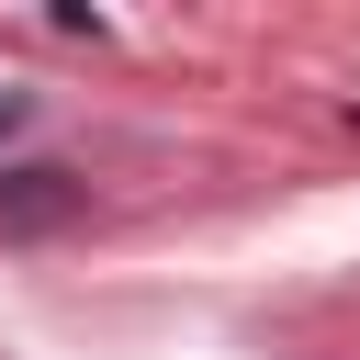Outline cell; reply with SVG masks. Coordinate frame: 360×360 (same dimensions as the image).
I'll use <instances>...</instances> for the list:
<instances>
[{
    "mask_svg": "<svg viewBox=\"0 0 360 360\" xmlns=\"http://www.w3.org/2000/svg\"><path fill=\"white\" fill-rule=\"evenodd\" d=\"M79 214H90V180H79V169H56V158L0 169V236H56V225H79Z\"/></svg>",
    "mask_w": 360,
    "mask_h": 360,
    "instance_id": "6da1fadb",
    "label": "cell"
},
{
    "mask_svg": "<svg viewBox=\"0 0 360 360\" xmlns=\"http://www.w3.org/2000/svg\"><path fill=\"white\" fill-rule=\"evenodd\" d=\"M22 112H34V101H22V90H0V135H11V124H22Z\"/></svg>",
    "mask_w": 360,
    "mask_h": 360,
    "instance_id": "7a4b0ae2",
    "label": "cell"
}]
</instances>
